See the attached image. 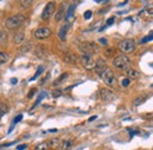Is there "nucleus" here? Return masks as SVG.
Returning <instances> with one entry per match:
<instances>
[{
	"instance_id": "5",
	"label": "nucleus",
	"mask_w": 153,
	"mask_h": 150,
	"mask_svg": "<svg viewBox=\"0 0 153 150\" xmlns=\"http://www.w3.org/2000/svg\"><path fill=\"white\" fill-rule=\"evenodd\" d=\"M100 77H101V79L104 80V83H105L106 85H108V86H114L115 84H117L115 75L111 69H107Z\"/></svg>"
},
{
	"instance_id": "18",
	"label": "nucleus",
	"mask_w": 153,
	"mask_h": 150,
	"mask_svg": "<svg viewBox=\"0 0 153 150\" xmlns=\"http://www.w3.org/2000/svg\"><path fill=\"white\" fill-rule=\"evenodd\" d=\"M146 99H147V96H146V94H140V96H138L133 100L134 105H135V106H139V105H141L143 103H145Z\"/></svg>"
},
{
	"instance_id": "19",
	"label": "nucleus",
	"mask_w": 153,
	"mask_h": 150,
	"mask_svg": "<svg viewBox=\"0 0 153 150\" xmlns=\"http://www.w3.org/2000/svg\"><path fill=\"white\" fill-rule=\"evenodd\" d=\"M74 10H76V5L73 4V5H71L70 7H68V11H67V13H66V19H67V21H71V20H73V16H74Z\"/></svg>"
},
{
	"instance_id": "42",
	"label": "nucleus",
	"mask_w": 153,
	"mask_h": 150,
	"mask_svg": "<svg viewBox=\"0 0 153 150\" xmlns=\"http://www.w3.org/2000/svg\"><path fill=\"white\" fill-rule=\"evenodd\" d=\"M48 131H50V132H57L58 130H57V129H51V130H48Z\"/></svg>"
},
{
	"instance_id": "41",
	"label": "nucleus",
	"mask_w": 153,
	"mask_h": 150,
	"mask_svg": "<svg viewBox=\"0 0 153 150\" xmlns=\"http://www.w3.org/2000/svg\"><path fill=\"white\" fill-rule=\"evenodd\" d=\"M94 119H97V116H92V117H90L88 122H92V121H94Z\"/></svg>"
},
{
	"instance_id": "39",
	"label": "nucleus",
	"mask_w": 153,
	"mask_h": 150,
	"mask_svg": "<svg viewBox=\"0 0 153 150\" xmlns=\"http://www.w3.org/2000/svg\"><path fill=\"white\" fill-rule=\"evenodd\" d=\"M11 83L12 84H17L18 83V79L17 78H11Z\"/></svg>"
},
{
	"instance_id": "25",
	"label": "nucleus",
	"mask_w": 153,
	"mask_h": 150,
	"mask_svg": "<svg viewBox=\"0 0 153 150\" xmlns=\"http://www.w3.org/2000/svg\"><path fill=\"white\" fill-rule=\"evenodd\" d=\"M22 119V115H18L17 117H14V119H13V123H12V125H11V128H10V130H8V134H11L12 130H13V128H14V125L17 124V123H19L20 121Z\"/></svg>"
},
{
	"instance_id": "14",
	"label": "nucleus",
	"mask_w": 153,
	"mask_h": 150,
	"mask_svg": "<svg viewBox=\"0 0 153 150\" xmlns=\"http://www.w3.org/2000/svg\"><path fill=\"white\" fill-rule=\"evenodd\" d=\"M73 147V142L71 140H65V141H61L60 142V147L59 149L61 150H70Z\"/></svg>"
},
{
	"instance_id": "24",
	"label": "nucleus",
	"mask_w": 153,
	"mask_h": 150,
	"mask_svg": "<svg viewBox=\"0 0 153 150\" xmlns=\"http://www.w3.org/2000/svg\"><path fill=\"white\" fill-rule=\"evenodd\" d=\"M67 77H68V74H67V72H65V74L60 75V76H59V78H58L57 80L53 83V85H54V86H58V85H59L60 83H62V82H64V80H65Z\"/></svg>"
},
{
	"instance_id": "4",
	"label": "nucleus",
	"mask_w": 153,
	"mask_h": 150,
	"mask_svg": "<svg viewBox=\"0 0 153 150\" xmlns=\"http://www.w3.org/2000/svg\"><path fill=\"white\" fill-rule=\"evenodd\" d=\"M56 7H57L56 1H48L46 4V6L44 7V11L41 13V19L42 20H48L53 16V13L56 12Z\"/></svg>"
},
{
	"instance_id": "45",
	"label": "nucleus",
	"mask_w": 153,
	"mask_h": 150,
	"mask_svg": "<svg viewBox=\"0 0 153 150\" xmlns=\"http://www.w3.org/2000/svg\"><path fill=\"white\" fill-rule=\"evenodd\" d=\"M152 66H153V65H152Z\"/></svg>"
},
{
	"instance_id": "29",
	"label": "nucleus",
	"mask_w": 153,
	"mask_h": 150,
	"mask_svg": "<svg viewBox=\"0 0 153 150\" xmlns=\"http://www.w3.org/2000/svg\"><path fill=\"white\" fill-rule=\"evenodd\" d=\"M151 40H153V31H151L145 38H143L141 39V43H147V41H151Z\"/></svg>"
},
{
	"instance_id": "36",
	"label": "nucleus",
	"mask_w": 153,
	"mask_h": 150,
	"mask_svg": "<svg viewBox=\"0 0 153 150\" xmlns=\"http://www.w3.org/2000/svg\"><path fill=\"white\" fill-rule=\"evenodd\" d=\"M26 148H27V144H20V146L17 147V150H24Z\"/></svg>"
},
{
	"instance_id": "9",
	"label": "nucleus",
	"mask_w": 153,
	"mask_h": 150,
	"mask_svg": "<svg viewBox=\"0 0 153 150\" xmlns=\"http://www.w3.org/2000/svg\"><path fill=\"white\" fill-rule=\"evenodd\" d=\"M52 31L51 28L46 27V26H42V27H38L36 31H34V37L37 39H46L51 36Z\"/></svg>"
},
{
	"instance_id": "16",
	"label": "nucleus",
	"mask_w": 153,
	"mask_h": 150,
	"mask_svg": "<svg viewBox=\"0 0 153 150\" xmlns=\"http://www.w3.org/2000/svg\"><path fill=\"white\" fill-rule=\"evenodd\" d=\"M65 4H62L61 6H60V8H59V11L57 12V14H56V20L57 21H60L61 19L64 18V16H65V13H66V8H65Z\"/></svg>"
},
{
	"instance_id": "15",
	"label": "nucleus",
	"mask_w": 153,
	"mask_h": 150,
	"mask_svg": "<svg viewBox=\"0 0 153 150\" xmlns=\"http://www.w3.org/2000/svg\"><path fill=\"white\" fill-rule=\"evenodd\" d=\"M64 62H66L68 64H76V62H78V58L73 53H67V55L64 56Z\"/></svg>"
},
{
	"instance_id": "20",
	"label": "nucleus",
	"mask_w": 153,
	"mask_h": 150,
	"mask_svg": "<svg viewBox=\"0 0 153 150\" xmlns=\"http://www.w3.org/2000/svg\"><path fill=\"white\" fill-rule=\"evenodd\" d=\"M0 43H1V46H5L7 44V33L4 28H1V32H0Z\"/></svg>"
},
{
	"instance_id": "6",
	"label": "nucleus",
	"mask_w": 153,
	"mask_h": 150,
	"mask_svg": "<svg viewBox=\"0 0 153 150\" xmlns=\"http://www.w3.org/2000/svg\"><path fill=\"white\" fill-rule=\"evenodd\" d=\"M79 51L82 55H91L92 56L94 52L98 51V47L93 43H82L79 45Z\"/></svg>"
},
{
	"instance_id": "8",
	"label": "nucleus",
	"mask_w": 153,
	"mask_h": 150,
	"mask_svg": "<svg viewBox=\"0 0 153 150\" xmlns=\"http://www.w3.org/2000/svg\"><path fill=\"white\" fill-rule=\"evenodd\" d=\"M99 96H100L101 100H104L106 103H111V102H113L115 99V94L111 90H108V89H100Z\"/></svg>"
},
{
	"instance_id": "35",
	"label": "nucleus",
	"mask_w": 153,
	"mask_h": 150,
	"mask_svg": "<svg viewBox=\"0 0 153 150\" xmlns=\"http://www.w3.org/2000/svg\"><path fill=\"white\" fill-rule=\"evenodd\" d=\"M91 17H92V12H91L90 10H88V11H86V12L84 13V18L86 19V20H87V19H90Z\"/></svg>"
},
{
	"instance_id": "17",
	"label": "nucleus",
	"mask_w": 153,
	"mask_h": 150,
	"mask_svg": "<svg viewBox=\"0 0 153 150\" xmlns=\"http://www.w3.org/2000/svg\"><path fill=\"white\" fill-rule=\"evenodd\" d=\"M13 39H14V43L16 44H18V45L22 44V41L25 40V32H18V33H16Z\"/></svg>"
},
{
	"instance_id": "32",
	"label": "nucleus",
	"mask_w": 153,
	"mask_h": 150,
	"mask_svg": "<svg viewBox=\"0 0 153 150\" xmlns=\"http://www.w3.org/2000/svg\"><path fill=\"white\" fill-rule=\"evenodd\" d=\"M144 12H145L147 16H150V17H153V7H146V8L144 10Z\"/></svg>"
},
{
	"instance_id": "28",
	"label": "nucleus",
	"mask_w": 153,
	"mask_h": 150,
	"mask_svg": "<svg viewBox=\"0 0 153 150\" xmlns=\"http://www.w3.org/2000/svg\"><path fill=\"white\" fill-rule=\"evenodd\" d=\"M60 142H61V141H59V140L56 138V140H52L48 144H50L51 148H58V149H59V147H60Z\"/></svg>"
},
{
	"instance_id": "23",
	"label": "nucleus",
	"mask_w": 153,
	"mask_h": 150,
	"mask_svg": "<svg viewBox=\"0 0 153 150\" xmlns=\"http://www.w3.org/2000/svg\"><path fill=\"white\" fill-rule=\"evenodd\" d=\"M34 0H19L20 2V6L24 8V10H27L31 5H32V2H33Z\"/></svg>"
},
{
	"instance_id": "2",
	"label": "nucleus",
	"mask_w": 153,
	"mask_h": 150,
	"mask_svg": "<svg viewBox=\"0 0 153 150\" xmlns=\"http://www.w3.org/2000/svg\"><path fill=\"white\" fill-rule=\"evenodd\" d=\"M24 22H25V17L22 14H16V16H11L6 19L5 25L10 30H16V28H19Z\"/></svg>"
},
{
	"instance_id": "13",
	"label": "nucleus",
	"mask_w": 153,
	"mask_h": 150,
	"mask_svg": "<svg viewBox=\"0 0 153 150\" xmlns=\"http://www.w3.org/2000/svg\"><path fill=\"white\" fill-rule=\"evenodd\" d=\"M32 49H33L32 41H27V43H25V44H22V45L20 46L19 50H18V53H19L20 56H21V55H25V53H27L28 51H31Z\"/></svg>"
},
{
	"instance_id": "27",
	"label": "nucleus",
	"mask_w": 153,
	"mask_h": 150,
	"mask_svg": "<svg viewBox=\"0 0 153 150\" xmlns=\"http://www.w3.org/2000/svg\"><path fill=\"white\" fill-rule=\"evenodd\" d=\"M8 59H10V56L7 53H5V52H1L0 53V63L1 64H5L6 62H8Z\"/></svg>"
},
{
	"instance_id": "1",
	"label": "nucleus",
	"mask_w": 153,
	"mask_h": 150,
	"mask_svg": "<svg viewBox=\"0 0 153 150\" xmlns=\"http://www.w3.org/2000/svg\"><path fill=\"white\" fill-rule=\"evenodd\" d=\"M130 64H131L130 59L124 55H119L113 59V66L123 72H127L130 70Z\"/></svg>"
},
{
	"instance_id": "33",
	"label": "nucleus",
	"mask_w": 153,
	"mask_h": 150,
	"mask_svg": "<svg viewBox=\"0 0 153 150\" xmlns=\"http://www.w3.org/2000/svg\"><path fill=\"white\" fill-rule=\"evenodd\" d=\"M121 85H123L124 88L128 86V85H130V78H128V77H127V78H124V79L121 80Z\"/></svg>"
},
{
	"instance_id": "22",
	"label": "nucleus",
	"mask_w": 153,
	"mask_h": 150,
	"mask_svg": "<svg viewBox=\"0 0 153 150\" xmlns=\"http://www.w3.org/2000/svg\"><path fill=\"white\" fill-rule=\"evenodd\" d=\"M126 74H127V77H128L130 79H137V78L139 77V72L135 71V70H133V69H130Z\"/></svg>"
},
{
	"instance_id": "40",
	"label": "nucleus",
	"mask_w": 153,
	"mask_h": 150,
	"mask_svg": "<svg viewBox=\"0 0 153 150\" xmlns=\"http://www.w3.org/2000/svg\"><path fill=\"white\" fill-rule=\"evenodd\" d=\"M100 43H101V44H104V45H107V41H106V39H100Z\"/></svg>"
},
{
	"instance_id": "26",
	"label": "nucleus",
	"mask_w": 153,
	"mask_h": 150,
	"mask_svg": "<svg viewBox=\"0 0 153 150\" xmlns=\"http://www.w3.org/2000/svg\"><path fill=\"white\" fill-rule=\"evenodd\" d=\"M34 150H50V144L48 143H39Z\"/></svg>"
},
{
	"instance_id": "30",
	"label": "nucleus",
	"mask_w": 153,
	"mask_h": 150,
	"mask_svg": "<svg viewBox=\"0 0 153 150\" xmlns=\"http://www.w3.org/2000/svg\"><path fill=\"white\" fill-rule=\"evenodd\" d=\"M61 94H62V90H60V89L52 91V97H53V98H58V97H60Z\"/></svg>"
},
{
	"instance_id": "38",
	"label": "nucleus",
	"mask_w": 153,
	"mask_h": 150,
	"mask_svg": "<svg viewBox=\"0 0 153 150\" xmlns=\"http://www.w3.org/2000/svg\"><path fill=\"white\" fill-rule=\"evenodd\" d=\"M34 92H36V89H32V90L30 91V94H28V98H32V97H33V94H34Z\"/></svg>"
},
{
	"instance_id": "11",
	"label": "nucleus",
	"mask_w": 153,
	"mask_h": 150,
	"mask_svg": "<svg viewBox=\"0 0 153 150\" xmlns=\"http://www.w3.org/2000/svg\"><path fill=\"white\" fill-rule=\"evenodd\" d=\"M36 55L40 59H44V58H47L50 52H48V50H47V47L45 45H38L36 47Z\"/></svg>"
},
{
	"instance_id": "7",
	"label": "nucleus",
	"mask_w": 153,
	"mask_h": 150,
	"mask_svg": "<svg viewBox=\"0 0 153 150\" xmlns=\"http://www.w3.org/2000/svg\"><path fill=\"white\" fill-rule=\"evenodd\" d=\"M80 60H81L82 66L87 70H92V69L96 68V62L93 60V57L91 55H81Z\"/></svg>"
},
{
	"instance_id": "43",
	"label": "nucleus",
	"mask_w": 153,
	"mask_h": 150,
	"mask_svg": "<svg viewBox=\"0 0 153 150\" xmlns=\"http://www.w3.org/2000/svg\"><path fill=\"white\" fill-rule=\"evenodd\" d=\"M94 1H96V2H104L105 0H94Z\"/></svg>"
},
{
	"instance_id": "3",
	"label": "nucleus",
	"mask_w": 153,
	"mask_h": 150,
	"mask_svg": "<svg viewBox=\"0 0 153 150\" xmlns=\"http://www.w3.org/2000/svg\"><path fill=\"white\" fill-rule=\"evenodd\" d=\"M118 49L123 53L130 55V53L134 52V50H135V43H134L132 39H124V40H121L118 44Z\"/></svg>"
},
{
	"instance_id": "37",
	"label": "nucleus",
	"mask_w": 153,
	"mask_h": 150,
	"mask_svg": "<svg viewBox=\"0 0 153 150\" xmlns=\"http://www.w3.org/2000/svg\"><path fill=\"white\" fill-rule=\"evenodd\" d=\"M114 22V18L112 17V18H110L108 20H107V22H106V25H112Z\"/></svg>"
},
{
	"instance_id": "34",
	"label": "nucleus",
	"mask_w": 153,
	"mask_h": 150,
	"mask_svg": "<svg viewBox=\"0 0 153 150\" xmlns=\"http://www.w3.org/2000/svg\"><path fill=\"white\" fill-rule=\"evenodd\" d=\"M0 108H1V117H2V116H5V113L7 112V108L5 106V104H4V103H1V104H0Z\"/></svg>"
},
{
	"instance_id": "31",
	"label": "nucleus",
	"mask_w": 153,
	"mask_h": 150,
	"mask_svg": "<svg viewBox=\"0 0 153 150\" xmlns=\"http://www.w3.org/2000/svg\"><path fill=\"white\" fill-rule=\"evenodd\" d=\"M44 97H45V92H41V94H39L38 99H37V100H36V103H34V105H33V106H32V109H34V108H36V106H37V105H38L39 103H40V102H41V99H42V98H44Z\"/></svg>"
},
{
	"instance_id": "21",
	"label": "nucleus",
	"mask_w": 153,
	"mask_h": 150,
	"mask_svg": "<svg viewBox=\"0 0 153 150\" xmlns=\"http://www.w3.org/2000/svg\"><path fill=\"white\" fill-rule=\"evenodd\" d=\"M44 70H45V66H44V65H40V66L38 68V70H37V72L34 74V76H33V77H32L31 79H30V82H33V80L38 79V77H39L40 75H41L42 72H44Z\"/></svg>"
},
{
	"instance_id": "12",
	"label": "nucleus",
	"mask_w": 153,
	"mask_h": 150,
	"mask_svg": "<svg viewBox=\"0 0 153 150\" xmlns=\"http://www.w3.org/2000/svg\"><path fill=\"white\" fill-rule=\"evenodd\" d=\"M68 30H70V24H68V22L64 24V25H62V26L59 28L58 37H59V39H60V40H62V41H65V40H66V36H67Z\"/></svg>"
},
{
	"instance_id": "10",
	"label": "nucleus",
	"mask_w": 153,
	"mask_h": 150,
	"mask_svg": "<svg viewBox=\"0 0 153 150\" xmlns=\"http://www.w3.org/2000/svg\"><path fill=\"white\" fill-rule=\"evenodd\" d=\"M108 68H107V64H106V62H105V59H102V58H99L98 60L96 62V68H94V71L97 72V75L101 76L106 70H107Z\"/></svg>"
},
{
	"instance_id": "44",
	"label": "nucleus",
	"mask_w": 153,
	"mask_h": 150,
	"mask_svg": "<svg viewBox=\"0 0 153 150\" xmlns=\"http://www.w3.org/2000/svg\"><path fill=\"white\" fill-rule=\"evenodd\" d=\"M152 86H153V84H152Z\"/></svg>"
}]
</instances>
